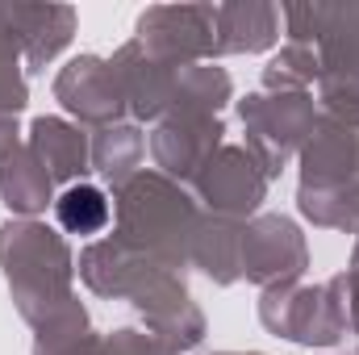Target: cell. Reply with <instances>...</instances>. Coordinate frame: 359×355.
Here are the masks:
<instances>
[{
    "label": "cell",
    "instance_id": "6da1fadb",
    "mask_svg": "<svg viewBox=\"0 0 359 355\" xmlns=\"http://www.w3.org/2000/svg\"><path fill=\"white\" fill-rule=\"evenodd\" d=\"M109 217V205H104V192L80 184V188H67L63 201H59V222L72 230V234H96Z\"/></svg>",
    "mask_w": 359,
    "mask_h": 355
}]
</instances>
